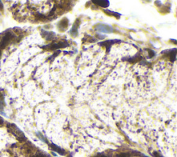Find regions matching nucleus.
<instances>
[{"instance_id":"nucleus-19","label":"nucleus","mask_w":177,"mask_h":157,"mask_svg":"<svg viewBox=\"0 0 177 157\" xmlns=\"http://www.w3.org/2000/svg\"><path fill=\"white\" fill-rule=\"evenodd\" d=\"M153 155L154 157H163L161 154H160V153H158V152H154Z\"/></svg>"},{"instance_id":"nucleus-18","label":"nucleus","mask_w":177,"mask_h":157,"mask_svg":"<svg viewBox=\"0 0 177 157\" xmlns=\"http://www.w3.org/2000/svg\"><path fill=\"white\" fill-rule=\"evenodd\" d=\"M96 37H97L98 39H100V40H103V39H104L106 38L105 35H101L100 33V34L99 33L96 34Z\"/></svg>"},{"instance_id":"nucleus-17","label":"nucleus","mask_w":177,"mask_h":157,"mask_svg":"<svg viewBox=\"0 0 177 157\" xmlns=\"http://www.w3.org/2000/svg\"><path fill=\"white\" fill-rule=\"evenodd\" d=\"M148 51H149V58H153V57L155 56V52L154 51H152L151 49H147Z\"/></svg>"},{"instance_id":"nucleus-4","label":"nucleus","mask_w":177,"mask_h":157,"mask_svg":"<svg viewBox=\"0 0 177 157\" xmlns=\"http://www.w3.org/2000/svg\"><path fill=\"white\" fill-rule=\"evenodd\" d=\"M13 38V35L11 33L8 32L5 34V35L3 37L2 40L0 42V48H4L8 44H9V42L12 40V38Z\"/></svg>"},{"instance_id":"nucleus-16","label":"nucleus","mask_w":177,"mask_h":157,"mask_svg":"<svg viewBox=\"0 0 177 157\" xmlns=\"http://www.w3.org/2000/svg\"><path fill=\"white\" fill-rule=\"evenodd\" d=\"M36 157H51L50 156H49L48 154H45V153L43 152H38L36 155Z\"/></svg>"},{"instance_id":"nucleus-3","label":"nucleus","mask_w":177,"mask_h":157,"mask_svg":"<svg viewBox=\"0 0 177 157\" xmlns=\"http://www.w3.org/2000/svg\"><path fill=\"white\" fill-rule=\"evenodd\" d=\"M95 29L100 33H111L114 32V28L112 26L104 24H98L95 26Z\"/></svg>"},{"instance_id":"nucleus-6","label":"nucleus","mask_w":177,"mask_h":157,"mask_svg":"<svg viewBox=\"0 0 177 157\" xmlns=\"http://www.w3.org/2000/svg\"><path fill=\"white\" fill-rule=\"evenodd\" d=\"M41 35L47 41H51L55 38V33L52 31H46L42 29L41 30Z\"/></svg>"},{"instance_id":"nucleus-8","label":"nucleus","mask_w":177,"mask_h":157,"mask_svg":"<svg viewBox=\"0 0 177 157\" xmlns=\"http://www.w3.org/2000/svg\"><path fill=\"white\" fill-rule=\"evenodd\" d=\"M164 52H166L165 56L168 57L171 62H174L176 60V48H173L171 50L165 51Z\"/></svg>"},{"instance_id":"nucleus-14","label":"nucleus","mask_w":177,"mask_h":157,"mask_svg":"<svg viewBox=\"0 0 177 157\" xmlns=\"http://www.w3.org/2000/svg\"><path fill=\"white\" fill-rule=\"evenodd\" d=\"M36 135H37V136H38V137L39 138H40V139L41 140H42L43 142L46 143H48V140H46V138H45L44 136H43L42 134L40 133V132H37V133H36Z\"/></svg>"},{"instance_id":"nucleus-9","label":"nucleus","mask_w":177,"mask_h":157,"mask_svg":"<svg viewBox=\"0 0 177 157\" xmlns=\"http://www.w3.org/2000/svg\"><path fill=\"white\" fill-rule=\"evenodd\" d=\"M117 42H120V40H107L105 42H101V43H99V45L102 46H104L107 48V51L109 52L110 51V48H111L113 44L116 43Z\"/></svg>"},{"instance_id":"nucleus-15","label":"nucleus","mask_w":177,"mask_h":157,"mask_svg":"<svg viewBox=\"0 0 177 157\" xmlns=\"http://www.w3.org/2000/svg\"><path fill=\"white\" fill-rule=\"evenodd\" d=\"M116 157H131V156L129 153L123 152V153H120V154H117Z\"/></svg>"},{"instance_id":"nucleus-22","label":"nucleus","mask_w":177,"mask_h":157,"mask_svg":"<svg viewBox=\"0 0 177 157\" xmlns=\"http://www.w3.org/2000/svg\"><path fill=\"white\" fill-rule=\"evenodd\" d=\"M140 157H148V156H145V155H144L143 154H140Z\"/></svg>"},{"instance_id":"nucleus-13","label":"nucleus","mask_w":177,"mask_h":157,"mask_svg":"<svg viewBox=\"0 0 177 157\" xmlns=\"http://www.w3.org/2000/svg\"><path fill=\"white\" fill-rule=\"evenodd\" d=\"M104 12L107 14V15H110V16H114V17L117 18V19H120V17L121 16L120 13H116V12H113L112 11H110V10L105 9V10H104Z\"/></svg>"},{"instance_id":"nucleus-1","label":"nucleus","mask_w":177,"mask_h":157,"mask_svg":"<svg viewBox=\"0 0 177 157\" xmlns=\"http://www.w3.org/2000/svg\"><path fill=\"white\" fill-rule=\"evenodd\" d=\"M7 127L8 129H9V132H11L13 135H15L19 141L23 142L24 140H26V138L25 137L24 134L15 125V124H8Z\"/></svg>"},{"instance_id":"nucleus-21","label":"nucleus","mask_w":177,"mask_h":157,"mask_svg":"<svg viewBox=\"0 0 177 157\" xmlns=\"http://www.w3.org/2000/svg\"><path fill=\"white\" fill-rule=\"evenodd\" d=\"M3 8H4V7H3V4L1 3V1H0V10H2L3 9Z\"/></svg>"},{"instance_id":"nucleus-23","label":"nucleus","mask_w":177,"mask_h":157,"mask_svg":"<svg viewBox=\"0 0 177 157\" xmlns=\"http://www.w3.org/2000/svg\"><path fill=\"white\" fill-rule=\"evenodd\" d=\"M1 50H0V57H1Z\"/></svg>"},{"instance_id":"nucleus-2","label":"nucleus","mask_w":177,"mask_h":157,"mask_svg":"<svg viewBox=\"0 0 177 157\" xmlns=\"http://www.w3.org/2000/svg\"><path fill=\"white\" fill-rule=\"evenodd\" d=\"M69 45V44L67 42H59L58 43H52L51 44H49L48 45L43 46L42 48L48 51H54L57 49V48H65Z\"/></svg>"},{"instance_id":"nucleus-7","label":"nucleus","mask_w":177,"mask_h":157,"mask_svg":"<svg viewBox=\"0 0 177 157\" xmlns=\"http://www.w3.org/2000/svg\"><path fill=\"white\" fill-rule=\"evenodd\" d=\"M80 21L79 19L76 20V21L74 22L73 25L72 26V28L70 30V34H71V36H73V38H75L77 37L78 34V27H79Z\"/></svg>"},{"instance_id":"nucleus-5","label":"nucleus","mask_w":177,"mask_h":157,"mask_svg":"<svg viewBox=\"0 0 177 157\" xmlns=\"http://www.w3.org/2000/svg\"><path fill=\"white\" fill-rule=\"evenodd\" d=\"M69 21L67 17H64L61 21L59 22V23L57 24V28L59 31L65 32L66 30L67 29L68 26H69Z\"/></svg>"},{"instance_id":"nucleus-20","label":"nucleus","mask_w":177,"mask_h":157,"mask_svg":"<svg viewBox=\"0 0 177 157\" xmlns=\"http://www.w3.org/2000/svg\"><path fill=\"white\" fill-rule=\"evenodd\" d=\"M4 124V120L2 118L0 117V125H3Z\"/></svg>"},{"instance_id":"nucleus-12","label":"nucleus","mask_w":177,"mask_h":157,"mask_svg":"<svg viewBox=\"0 0 177 157\" xmlns=\"http://www.w3.org/2000/svg\"><path fill=\"white\" fill-rule=\"evenodd\" d=\"M4 96L1 93H0V114L6 116V114L4 112Z\"/></svg>"},{"instance_id":"nucleus-10","label":"nucleus","mask_w":177,"mask_h":157,"mask_svg":"<svg viewBox=\"0 0 177 157\" xmlns=\"http://www.w3.org/2000/svg\"><path fill=\"white\" fill-rule=\"evenodd\" d=\"M49 147H50L51 149L53 151L57 152L59 154L62 155V156H64V155L66 154V151L64 150V149L61 148L60 147L56 145H55L53 143H51V144H49Z\"/></svg>"},{"instance_id":"nucleus-11","label":"nucleus","mask_w":177,"mask_h":157,"mask_svg":"<svg viewBox=\"0 0 177 157\" xmlns=\"http://www.w3.org/2000/svg\"><path fill=\"white\" fill-rule=\"evenodd\" d=\"M94 4L99 6L102 8H107L110 6V1L107 0H104V1H92Z\"/></svg>"}]
</instances>
